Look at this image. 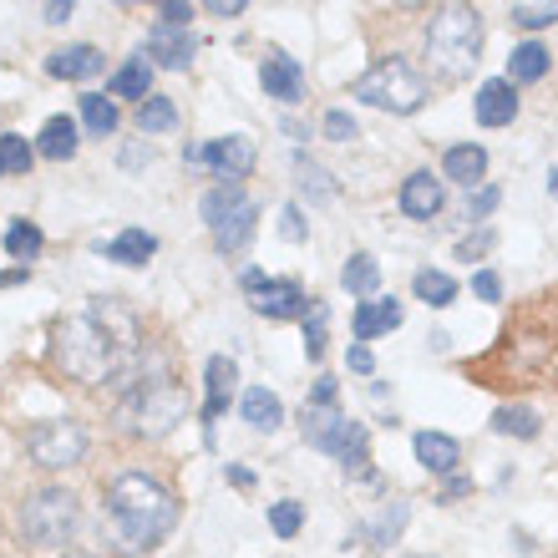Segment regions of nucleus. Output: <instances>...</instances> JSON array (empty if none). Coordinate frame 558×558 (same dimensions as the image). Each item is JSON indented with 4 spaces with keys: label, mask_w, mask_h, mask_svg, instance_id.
<instances>
[{
    "label": "nucleus",
    "mask_w": 558,
    "mask_h": 558,
    "mask_svg": "<svg viewBox=\"0 0 558 558\" xmlns=\"http://www.w3.org/2000/svg\"><path fill=\"white\" fill-rule=\"evenodd\" d=\"M426 57H432L437 76H447V82L472 76V66L483 61V15L472 11V5H441V11H432Z\"/></svg>",
    "instance_id": "nucleus-3"
},
{
    "label": "nucleus",
    "mask_w": 558,
    "mask_h": 558,
    "mask_svg": "<svg viewBox=\"0 0 558 558\" xmlns=\"http://www.w3.org/2000/svg\"><path fill=\"white\" fill-rule=\"evenodd\" d=\"M472 112H477V122H483V128H508V122L518 118V87L508 82V76H493V82H483V87H477Z\"/></svg>",
    "instance_id": "nucleus-10"
},
{
    "label": "nucleus",
    "mask_w": 558,
    "mask_h": 558,
    "mask_svg": "<svg viewBox=\"0 0 558 558\" xmlns=\"http://www.w3.org/2000/svg\"><path fill=\"white\" fill-rule=\"evenodd\" d=\"M0 173H5V168H0Z\"/></svg>",
    "instance_id": "nucleus-53"
},
{
    "label": "nucleus",
    "mask_w": 558,
    "mask_h": 558,
    "mask_svg": "<svg viewBox=\"0 0 558 558\" xmlns=\"http://www.w3.org/2000/svg\"><path fill=\"white\" fill-rule=\"evenodd\" d=\"M239 412H244V422H250L254 432H275V426L284 422V407H279V397L269 386H250L244 401H239Z\"/></svg>",
    "instance_id": "nucleus-21"
},
{
    "label": "nucleus",
    "mask_w": 558,
    "mask_h": 558,
    "mask_svg": "<svg viewBox=\"0 0 558 558\" xmlns=\"http://www.w3.org/2000/svg\"><path fill=\"white\" fill-rule=\"evenodd\" d=\"M76 529V498L66 487H41L21 502V533H26L36 548H57L66 544Z\"/></svg>",
    "instance_id": "nucleus-7"
},
{
    "label": "nucleus",
    "mask_w": 558,
    "mask_h": 558,
    "mask_svg": "<svg viewBox=\"0 0 558 558\" xmlns=\"http://www.w3.org/2000/svg\"><path fill=\"white\" fill-rule=\"evenodd\" d=\"M340 284H345L351 294H376V284H381V265H376L371 254H351L345 269H340Z\"/></svg>",
    "instance_id": "nucleus-29"
},
{
    "label": "nucleus",
    "mask_w": 558,
    "mask_h": 558,
    "mask_svg": "<svg viewBox=\"0 0 558 558\" xmlns=\"http://www.w3.org/2000/svg\"><path fill=\"white\" fill-rule=\"evenodd\" d=\"M66 558H92V554H66Z\"/></svg>",
    "instance_id": "nucleus-51"
},
{
    "label": "nucleus",
    "mask_w": 558,
    "mask_h": 558,
    "mask_svg": "<svg viewBox=\"0 0 558 558\" xmlns=\"http://www.w3.org/2000/svg\"><path fill=\"white\" fill-rule=\"evenodd\" d=\"M107 513H112V529H118V544L128 554H143V548L162 544L178 523V502L173 493L147 477V472H122L107 487Z\"/></svg>",
    "instance_id": "nucleus-2"
},
{
    "label": "nucleus",
    "mask_w": 558,
    "mask_h": 558,
    "mask_svg": "<svg viewBox=\"0 0 558 558\" xmlns=\"http://www.w3.org/2000/svg\"><path fill=\"white\" fill-rule=\"evenodd\" d=\"M41 244H46V234L36 229V223H26V219H15L11 229H5V254H11V259H21V265H26V259H36V254H41Z\"/></svg>",
    "instance_id": "nucleus-31"
},
{
    "label": "nucleus",
    "mask_w": 558,
    "mask_h": 558,
    "mask_svg": "<svg viewBox=\"0 0 558 558\" xmlns=\"http://www.w3.org/2000/svg\"><path fill=\"white\" fill-rule=\"evenodd\" d=\"M416 462H422L426 472H452L457 462H462V447H457L447 432H416Z\"/></svg>",
    "instance_id": "nucleus-18"
},
{
    "label": "nucleus",
    "mask_w": 558,
    "mask_h": 558,
    "mask_svg": "<svg viewBox=\"0 0 558 558\" xmlns=\"http://www.w3.org/2000/svg\"><path fill=\"white\" fill-rule=\"evenodd\" d=\"M493 208H498V189H477V198H472L468 204V219H487V214H493Z\"/></svg>",
    "instance_id": "nucleus-42"
},
{
    "label": "nucleus",
    "mask_w": 558,
    "mask_h": 558,
    "mask_svg": "<svg viewBox=\"0 0 558 558\" xmlns=\"http://www.w3.org/2000/svg\"><path fill=\"white\" fill-rule=\"evenodd\" d=\"M259 82H265V92L279 97V102H300L305 97V66L294 57H284V51H269L265 66H259Z\"/></svg>",
    "instance_id": "nucleus-14"
},
{
    "label": "nucleus",
    "mask_w": 558,
    "mask_h": 558,
    "mask_svg": "<svg viewBox=\"0 0 558 558\" xmlns=\"http://www.w3.org/2000/svg\"><path fill=\"white\" fill-rule=\"evenodd\" d=\"M351 97L366 107H381V112H422L432 92H426V76L416 72L412 61L386 57V61H376L366 76H355Z\"/></svg>",
    "instance_id": "nucleus-5"
},
{
    "label": "nucleus",
    "mask_w": 558,
    "mask_h": 558,
    "mask_svg": "<svg viewBox=\"0 0 558 558\" xmlns=\"http://www.w3.org/2000/svg\"><path fill=\"white\" fill-rule=\"evenodd\" d=\"M401 523H407V508H401V502H391V513L376 523V544H391V538L401 533Z\"/></svg>",
    "instance_id": "nucleus-39"
},
{
    "label": "nucleus",
    "mask_w": 558,
    "mask_h": 558,
    "mask_svg": "<svg viewBox=\"0 0 558 558\" xmlns=\"http://www.w3.org/2000/svg\"><path fill=\"white\" fill-rule=\"evenodd\" d=\"M412 290H416V300H426L432 310H447L457 300V279L441 275V269H416Z\"/></svg>",
    "instance_id": "nucleus-28"
},
{
    "label": "nucleus",
    "mask_w": 558,
    "mask_h": 558,
    "mask_svg": "<svg viewBox=\"0 0 558 558\" xmlns=\"http://www.w3.org/2000/svg\"><path fill=\"white\" fill-rule=\"evenodd\" d=\"M122 426L133 432V437H168L183 416H189V397H183V386L158 371V376H143L137 371L133 386L122 391Z\"/></svg>",
    "instance_id": "nucleus-4"
},
{
    "label": "nucleus",
    "mask_w": 558,
    "mask_h": 558,
    "mask_svg": "<svg viewBox=\"0 0 558 558\" xmlns=\"http://www.w3.org/2000/svg\"><path fill=\"white\" fill-rule=\"evenodd\" d=\"M153 61L147 57H133L128 61V66H118V72H112V82H107V92H112V97H153Z\"/></svg>",
    "instance_id": "nucleus-22"
},
{
    "label": "nucleus",
    "mask_w": 558,
    "mask_h": 558,
    "mask_svg": "<svg viewBox=\"0 0 558 558\" xmlns=\"http://www.w3.org/2000/svg\"><path fill=\"white\" fill-rule=\"evenodd\" d=\"M548 46H538V41H523V46H513V57H508V82H538V76H548Z\"/></svg>",
    "instance_id": "nucleus-23"
},
{
    "label": "nucleus",
    "mask_w": 558,
    "mask_h": 558,
    "mask_svg": "<svg viewBox=\"0 0 558 558\" xmlns=\"http://www.w3.org/2000/svg\"><path fill=\"white\" fill-rule=\"evenodd\" d=\"M208 11L214 15H244V0H229V5H223V0H208Z\"/></svg>",
    "instance_id": "nucleus-47"
},
{
    "label": "nucleus",
    "mask_w": 558,
    "mask_h": 558,
    "mask_svg": "<svg viewBox=\"0 0 558 558\" xmlns=\"http://www.w3.org/2000/svg\"><path fill=\"white\" fill-rule=\"evenodd\" d=\"M82 122H87L92 137H112L118 133V102L107 92H87L82 97Z\"/></svg>",
    "instance_id": "nucleus-25"
},
{
    "label": "nucleus",
    "mask_w": 558,
    "mask_h": 558,
    "mask_svg": "<svg viewBox=\"0 0 558 558\" xmlns=\"http://www.w3.org/2000/svg\"><path fill=\"white\" fill-rule=\"evenodd\" d=\"M351 325H355V340H376L381 330H397L401 325V305L397 300H361Z\"/></svg>",
    "instance_id": "nucleus-19"
},
{
    "label": "nucleus",
    "mask_w": 558,
    "mask_h": 558,
    "mask_svg": "<svg viewBox=\"0 0 558 558\" xmlns=\"http://www.w3.org/2000/svg\"><path fill=\"white\" fill-rule=\"evenodd\" d=\"M57 366L72 376V381H87V386H133V376L143 366V340H137V320L118 300H92L82 315L57 325Z\"/></svg>",
    "instance_id": "nucleus-1"
},
{
    "label": "nucleus",
    "mask_w": 558,
    "mask_h": 558,
    "mask_svg": "<svg viewBox=\"0 0 558 558\" xmlns=\"http://www.w3.org/2000/svg\"><path fill=\"white\" fill-rule=\"evenodd\" d=\"M254 198H244V204L229 214L223 223H214V244H219V254H239L244 244H250V234H254Z\"/></svg>",
    "instance_id": "nucleus-20"
},
{
    "label": "nucleus",
    "mask_w": 558,
    "mask_h": 558,
    "mask_svg": "<svg viewBox=\"0 0 558 558\" xmlns=\"http://www.w3.org/2000/svg\"><path fill=\"white\" fill-rule=\"evenodd\" d=\"M279 234L290 239V244H300V239H305V219H300V208H294V204H284V214H279Z\"/></svg>",
    "instance_id": "nucleus-40"
},
{
    "label": "nucleus",
    "mask_w": 558,
    "mask_h": 558,
    "mask_svg": "<svg viewBox=\"0 0 558 558\" xmlns=\"http://www.w3.org/2000/svg\"><path fill=\"white\" fill-rule=\"evenodd\" d=\"M147 51L158 57V66H168V72H183L193 61V51H198V36H193L189 26H153V36H147Z\"/></svg>",
    "instance_id": "nucleus-15"
},
{
    "label": "nucleus",
    "mask_w": 558,
    "mask_h": 558,
    "mask_svg": "<svg viewBox=\"0 0 558 558\" xmlns=\"http://www.w3.org/2000/svg\"><path fill=\"white\" fill-rule=\"evenodd\" d=\"M548 193H554V198H558V168H554V173H548Z\"/></svg>",
    "instance_id": "nucleus-50"
},
{
    "label": "nucleus",
    "mask_w": 558,
    "mask_h": 558,
    "mask_svg": "<svg viewBox=\"0 0 558 558\" xmlns=\"http://www.w3.org/2000/svg\"><path fill=\"white\" fill-rule=\"evenodd\" d=\"M46 72L61 76V82H82V76H97L102 72V51L97 46H61L46 57Z\"/></svg>",
    "instance_id": "nucleus-16"
},
{
    "label": "nucleus",
    "mask_w": 558,
    "mask_h": 558,
    "mask_svg": "<svg viewBox=\"0 0 558 558\" xmlns=\"http://www.w3.org/2000/svg\"><path fill=\"white\" fill-rule=\"evenodd\" d=\"M493 432H502V437H538V412L533 407H498Z\"/></svg>",
    "instance_id": "nucleus-32"
},
{
    "label": "nucleus",
    "mask_w": 558,
    "mask_h": 558,
    "mask_svg": "<svg viewBox=\"0 0 558 558\" xmlns=\"http://www.w3.org/2000/svg\"><path fill=\"white\" fill-rule=\"evenodd\" d=\"M397 204L407 219H432V214H441V204H447V189H441V178H432L422 168V173H407Z\"/></svg>",
    "instance_id": "nucleus-12"
},
{
    "label": "nucleus",
    "mask_w": 558,
    "mask_h": 558,
    "mask_svg": "<svg viewBox=\"0 0 558 558\" xmlns=\"http://www.w3.org/2000/svg\"><path fill=\"white\" fill-rule=\"evenodd\" d=\"M300 523H305V508H300L294 498L269 502V529H275L279 538H294V533H300Z\"/></svg>",
    "instance_id": "nucleus-34"
},
{
    "label": "nucleus",
    "mask_w": 558,
    "mask_h": 558,
    "mask_svg": "<svg viewBox=\"0 0 558 558\" xmlns=\"http://www.w3.org/2000/svg\"><path fill=\"white\" fill-rule=\"evenodd\" d=\"M137 128H143L147 137L173 133V128H178V107L168 102V97H147V102L137 107Z\"/></svg>",
    "instance_id": "nucleus-30"
},
{
    "label": "nucleus",
    "mask_w": 558,
    "mask_h": 558,
    "mask_svg": "<svg viewBox=\"0 0 558 558\" xmlns=\"http://www.w3.org/2000/svg\"><path fill=\"white\" fill-rule=\"evenodd\" d=\"M26 447L41 468L61 472V468H72V462H82V452H87V432H82V422H72V416H51V422L31 426Z\"/></svg>",
    "instance_id": "nucleus-8"
},
{
    "label": "nucleus",
    "mask_w": 558,
    "mask_h": 558,
    "mask_svg": "<svg viewBox=\"0 0 558 558\" xmlns=\"http://www.w3.org/2000/svg\"><path fill=\"white\" fill-rule=\"evenodd\" d=\"M472 294H477V300H487V305H498V300H502V279L493 275V269H477V275H472Z\"/></svg>",
    "instance_id": "nucleus-38"
},
{
    "label": "nucleus",
    "mask_w": 558,
    "mask_h": 558,
    "mask_svg": "<svg viewBox=\"0 0 558 558\" xmlns=\"http://www.w3.org/2000/svg\"><path fill=\"white\" fill-rule=\"evenodd\" d=\"M487 173V153L477 143H457L441 153V178H452V183H462V189H472V183H483Z\"/></svg>",
    "instance_id": "nucleus-17"
},
{
    "label": "nucleus",
    "mask_w": 558,
    "mask_h": 558,
    "mask_svg": "<svg viewBox=\"0 0 558 558\" xmlns=\"http://www.w3.org/2000/svg\"><path fill=\"white\" fill-rule=\"evenodd\" d=\"M250 193H244V183H219V189L204 193V204H198V214H204V223L214 229V223H223L229 214H234L239 204H244Z\"/></svg>",
    "instance_id": "nucleus-27"
},
{
    "label": "nucleus",
    "mask_w": 558,
    "mask_h": 558,
    "mask_svg": "<svg viewBox=\"0 0 558 558\" xmlns=\"http://www.w3.org/2000/svg\"><path fill=\"white\" fill-rule=\"evenodd\" d=\"M325 137H330V143H351L355 137V118L345 107H330V112H325Z\"/></svg>",
    "instance_id": "nucleus-36"
},
{
    "label": "nucleus",
    "mask_w": 558,
    "mask_h": 558,
    "mask_svg": "<svg viewBox=\"0 0 558 558\" xmlns=\"http://www.w3.org/2000/svg\"><path fill=\"white\" fill-rule=\"evenodd\" d=\"M183 158H189L193 168H214L223 183H239V178L254 173V158H259V153H254V137L229 133V137H219V143H208V147H189Z\"/></svg>",
    "instance_id": "nucleus-9"
},
{
    "label": "nucleus",
    "mask_w": 558,
    "mask_h": 558,
    "mask_svg": "<svg viewBox=\"0 0 558 558\" xmlns=\"http://www.w3.org/2000/svg\"><path fill=\"white\" fill-rule=\"evenodd\" d=\"M153 254H158V239L143 234V229H128L107 244V259H118V265H147Z\"/></svg>",
    "instance_id": "nucleus-26"
},
{
    "label": "nucleus",
    "mask_w": 558,
    "mask_h": 558,
    "mask_svg": "<svg viewBox=\"0 0 558 558\" xmlns=\"http://www.w3.org/2000/svg\"><path fill=\"white\" fill-rule=\"evenodd\" d=\"M31 158H36V153H31L26 137H15V133L0 137V168H5V173H26Z\"/></svg>",
    "instance_id": "nucleus-35"
},
{
    "label": "nucleus",
    "mask_w": 558,
    "mask_h": 558,
    "mask_svg": "<svg viewBox=\"0 0 558 558\" xmlns=\"http://www.w3.org/2000/svg\"><path fill=\"white\" fill-rule=\"evenodd\" d=\"M345 366H351L355 376H371V371H376V361H371L366 345H351V351H345Z\"/></svg>",
    "instance_id": "nucleus-44"
},
{
    "label": "nucleus",
    "mask_w": 558,
    "mask_h": 558,
    "mask_svg": "<svg viewBox=\"0 0 558 558\" xmlns=\"http://www.w3.org/2000/svg\"><path fill=\"white\" fill-rule=\"evenodd\" d=\"M305 355L310 361H320L325 355V305H315V315L305 320Z\"/></svg>",
    "instance_id": "nucleus-37"
},
{
    "label": "nucleus",
    "mask_w": 558,
    "mask_h": 558,
    "mask_svg": "<svg viewBox=\"0 0 558 558\" xmlns=\"http://www.w3.org/2000/svg\"><path fill=\"white\" fill-rule=\"evenodd\" d=\"M487 244H493V234H487V229H483V234H477V239H468V244H462V250H457V254H462V259H472V254H483Z\"/></svg>",
    "instance_id": "nucleus-45"
},
{
    "label": "nucleus",
    "mask_w": 558,
    "mask_h": 558,
    "mask_svg": "<svg viewBox=\"0 0 558 558\" xmlns=\"http://www.w3.org/2000/svg\"><path fill=\"white\" fill-rule=\"evenodd\" d=\"M294 168H300V183H305V189H315L320 198L330 193V183H325V168H315V162H305V158L294 162Z\"/></svg>",
    "instance_id": "nucleus-41"
},
{
    "label": "nucleus",
    "mask_w": 558,
    "mask_h": 558,
    "mask_svg": "<svg viewBox=\"0 0 558 558\" xmlns=\"http://www.w3.org/2000/svg\"><path fill=\"white\" fill-rule=\"evenodd\" d=\"M66 15H72V0H66V5H61V0H51V5H46V21H51V26H61Z\"/></svg>",
    "instance_id": "nucleus-46"
},
{
    "label": "nucleus",
    "mask_w": 558,
    "mask_h": 558,
    "mask_svg": "<svg viewBox=\"0 0 558 558\" xmlns=\"http://www.w3.org/2000/svg\"><path fill=\"white\" fill-rule=\"evenodd\" d=\"M462 493H472V483H468V477H452V483H447V493H441V498H462Z\"/></svg>",
    "instance_id": "nucleus-49"
},
{
    "label": "nucleus",
    "mask_w": 558,
    "mask_h": 558,
    "mask_svg": "<svg viewBox=\"0 0 558 558\" xmlns=\"http://www.w3.org/2000/svg\"><path fill=\"white\" fill-rule=\"evenodd\" d=\"M234 381H239V366L229 355H214L204 371V386H208V401H204V432L214 437V422L229 412V397H234Z\"/></svg>",
    "instance_id": "nucleus-13"
},
{
    "label": "nucleus",
    "mask_w": 558,
    "mask_h": 558,
    "mask_svg": "<svg viewBox=\"0 0 558 558\" xmlns=\"http://www.w3.org/2000/svg\"><path fill=\"white\" fill-rule=\"evenodd\" d=\"M508 15H513V26H523V31H544L558 21V0H544V5H523V0H518Z\"/></svg>",
    "instance_id": "nucleus-33"
},
{
    "label": "nucleus",
    "mask_w": 558,
    "mask_h": 558,
    "mask_svg": "<svg viewBox=\"0 0 558 558\" xmlns=\"http://www.w3.org/2000/svg\"><path fill=\"white\" fill-rule=\"evenodd\" d=\"M305 441L310 447H320V452L340 457L345 472H366V426L351 422L345 412L336 407H305Z\"/></svg>",
    "instance_id": "nucleus-6"
},
{
    "label": "nucleus",
    "mask_w": 558,
    "mask_h": 558,
    "mask_svg": "<svg viewBox=\"0 0 558 558\" xmlns=\"http://www.w3.org/2000/svg\"><path fill=\"white\" fill-rule=\"evenodd\" d=\"M254 310L269 315V320H294V315L310 310V294L300 290L294 279H265V284L254 290Z\"/></svg>",
    "instance_id": "nucleus-11"
},
{
    "label": "nucleus",
    "mask_w": 558,
    "mask_h": 558,
    "mask_svg": "<svg viewBox=\"0 0 558 558\" xmlns=\"http://www.w3.org/2000/svg\"><path fill=\"white\" fill-rule=\"evenodd\" d=\"M36 153L51 162H66L76 153V122L72 118H51L41 128V137H36Z\"/></svg>",
    "instance_id": "nucleus-24"
},
{
    "label": "nucleus",
    "mask_w": 558,
    "mask_h": 558,
    "mask_svg": "<svg viewBox=\"0 0 558 558\" xmlns=\"http://www.w3.org/2000/svg\"><path fill=\"white\" fill-rule=\"evenodd\" d=\"M412 558H422V554H412Z\"/></svg>",
    "instance_id": "nucleus-52"
},
{
    "label": "nucleus",
    "mask_w": 558,
    "mask_h": 558,
    "mask_svg": "<svg viewBox=\"0 0 558 558\" xmlns=\"http://www.w3.org/2000/svg\"><path fill=\"white\" fill-rule=\"evenodd\" d=\"M229 483H234V487H254V472L250 468H229Z\"/></svg>",
    "instance_id": "nucleus-48"
},
{
    "label": "nucleus",
    "mask_w": 558,
    "mask_h": 558,
    "mask_svg": "<svg viewBox=\"0 0 558 558\" xmlns=\"http://www.w3.org/2000/svg\"><path fill=\"white\" fill-rule=\"evenodd\" d=\"M189 5H178V0H162V5H158V21H162V26H189Z\"/></svg>",
    "instance_id": "nucleus-43"
}]
</instances>
